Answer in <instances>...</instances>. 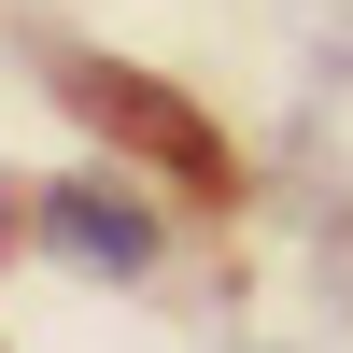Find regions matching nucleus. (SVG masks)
<instances>
[{"label":"nucleus","mask_w":353,"mask_h":353,"mask_svg":"<svg viewBox=\"0 0 353 353\" xmlns=\"http://www.w3.org/2000/svg\"><path fill=\"white\" fill-rule=\"evenodd\" d=\"M43 241L71 254V269H141V254H156V212H141L128 184H57L43 198Z\"/></svg>","instance_id":"nucleus-1"},{"label":"nucleus","mask_w":353,"mask_h":353,"mask_svg":"<svg viewBox=\"0 0 353 353\" xmlns=\"http://www.w3.org/2000/svg\"><path fill=\"white\" fill-rule=\"evenodd\" d=\"M71 99L99 113V128H128V141H156L170 170H212V128H198L184 99H156V85H113V71H71Z\"/></svg>","instance_id":"nucleus-2"}]
</instances>
